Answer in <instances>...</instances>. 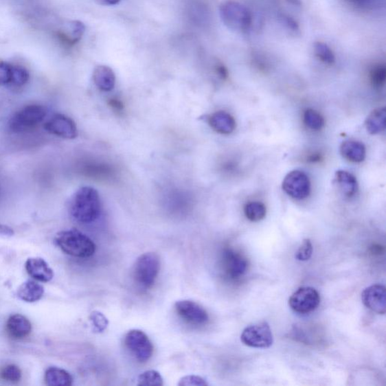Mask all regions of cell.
<instances>
[{"mask_svg":"<svg viewBox=\"0 0 386 386\" xmlns=\"http://www.w3.org/2000/svg\"><path fill=\"white\" fill-rule=\"evenodd\" d=\"M370 82L376 88L384 86L386 80V68L383 65L376 66L370 74Z\"/></svg>","mask_w":386,"mask_h":386,"instance_id":"obj_31","label":"cell"},{"mask_svg":"<svg viewBox=\"0 0 386 386\" xmlns=\"http://www.w3.org/2000/svg\"><path fill=\"white\" fill-rule=\"evenodd\" d=\"M89 319L92 326L94 327V330L98 332V333H103L108 326H109V321H108L102 313L98 311L92 312Z\"/></svg>","mask_w":386,"mask_h":386,"instance_id":"obj_30","label":"cell"},{"mask_svg":"<svg viewBox=\"0 0 386 386\" xmlns=\"http://www.w3.org/2000/svg\"><path fill=\"white\" fill-rule=\"evenodd\" d=\"M160 270V260L156 253L148 252L135 262L133 275L139 288L148 290L153 286Z\"/></svg>","mask_w":386,"mask_h":386,"instance_id":"obj_5","label":"cell"},{"mask_svg":"<svg viewBox=\"0 0 386 386\" xmlns=\"http://www.w3.org/2000/svg\"><path fill=\"white\" fill-rule=\"evenodd\" d=\"M334 183L337 189L347 198H352L356 194L359 184L356 179L351 173L339 170L335 174Z\"/></svg>","mask_w":386,"mask_h":386,"instance_id":"obj_17","label":"cell"},{"mask_svg":"<svg viewBox=\"0 0 386 386\" xmlns=\"http://www.w3.org/2000/svg\"><path fill=\"white\" fill-rule=\"evenodd\" d=\"M6 330L15 339H25L32 333V324L25 316L15 314L11 315L6 323Z\"/></svg>","mask_w":386,"mask_h":386,"instance_id":"obj_15","label":"cell"},{"mask_svg":"<svg viewBox=\"0 0 386 386\" xmlns=\"http://www.w3.org/2000/svg\"><path fill=\"white\" fill-rule=\"evenodd\" d=\"M95 3L102 5H115L121 2V0H94Z\"/></svg>","mask_w":386,"mask_h":386,"instance_id":"obj_38","label":"cell"},{"mask_svg":"<svg viewBox=\"0 0 386 386\" xmlns=\"http://www.w3.org/2000/svg\"><path fill=\"white\" fill-rule=\"evenodd\" d=\"M137 385L141 386H162L164 385V381L157 370H148V372L139 375Z\"/></svg>","mask_w":386,"mask_h":386,"instance_id":"obj_25","label":"cell"},{"mask_svg":"<svg viewBox=\"0 0 386 386\" xmlns=\"http://www.w3.org/2000/svg\"><path fill=\"white\" fill-rule=\"evenodd\" d=\"M363 304L369 310L377 314L384 315L386 312V289L382 284H374L363 291Z\"/></svg>","mask_w":386,"mask_h":386,"instance_id":"obj_13","label":"cell"},{"mask_svg":"<svg viewBox=\"0 0 386 386\" xmlns=\"http://www.w3.org/2000/svg\"><path fill=\"white\" fill-rule=\"evenodd\" d=\"M221 264L223 273L231 280L240 279L249 268V262L242 254L231 249L223 251Z\"/></svg>","mask_w":386,"mask_h":386,"instance_id":"obj_10","label":"cell"},{"mask_svg":"<svg viewBox=\"0 0 386 386\" xmlns=\"http://www.w3.org/2000/svg\"><path fill=\"white\" fill-rule=\"evenodd\" d=\"M125 344L139 362H146L152 357V343L142 330L135 329L128 331L125 337Z\"/></svg>","mask_w":386,"mask_h":386,"instance_id":"obj_7","label":"cell"},{"mask_svg":"<svg viewBox=\"0 0 386 386\" xmlns=\"http://www.w3.org/2000/svg\"><path fill=\"white\" fill-rule=\"evenodd\" d=\"M14 235V231L9 226L0 225V236L12 237Z\"/></svg>","mask_w":386,"mask_h":386,"instance_id":"obj_35","label":"cell"},{"mask_svg":"<svg viewBox=\"0 0 386 386\" xmlns=\"http://www.w3.org/2000/svg\"><path fill=\"white\" fill-rule=\"evenodd\" d=\"M244 213L247 219L250 221L259 222L265 218L266 207L262 203L251 202L245 205Z\"/></svg>","mask_w":386,"mask_h":386,"instance_id":"obj_24","label":"cell"},{"mask_svg":"<svg viewBox=\"0 0 386 386\" xmlns=\"http://www.w3.org/2000/svg\"><path fill=\"white\" fill-rule=\"evenodd\" d=\"M350 1L354 5L359 6H365L368 5L372 0H350Z\"/></svg>","mask_w":386,"mask_h":386,"instance_id":"obj_39","label":"cell"},{"mask_svg":"<svg viewBox=\"0 0 386 386\" xmlns=\"http://www.w3.org/2000/svg\"><path fill=\"white\" fill-rule=\"evenodd\" d=\"M108 104H109L110 106H111L114 111L117 112L122 111L123 108H124V105H123L122 102L118 99H111Z\"/></svg>","mask_w":386,"mask_h":386,"instance_id":"obj_36","label":"cell"},{"mask_svg":"<svg viewBox=\"0 0 386 386\" xmlns=\"http://www.w3.org/2000/svg\"><path fill=\"white\" fill-rule=\"evenodd\" d=\"M241 341L252 348L267 349L273 343V335L269 323L262 321L247 327L242 332Z\"/></svg>","mask_w":386,"mask_h":386,"instance_id":"obj_6","label":"cell"},{"mask_svg":"<svg viewBox=\"0 0 386 386\" xmlns=\"http://www.w3.org/2000/svg\"><path fill=\"white\" fill-rule=\"evenodd\" d=\"M207 383L203 377L196 375L185 376L180 380V386H206Z\"/></svg>","mask_w":386,"mask_h":386,"instance_id":"obj_34","label":"cell"},{"mask_svg":"<svg viewBox=\"0 0 386 386\" xmlns=\"http://www.w3.org/2000/svg\"><path fill=\"white\" fill-rule=\"evenodd\" d=\"M314 51L315 56H317L323 63L333 65L335 63L334 54L327 44L321 42L315 43L314 45Z\"/></svg>","mask_w":386,"mask_h":386,"instance_id":"obj_28","label":"cell"},{"mask_svg":"<svg viewBox=\"0 0 386 386\" xmlns=\"http://www.w3.org/2000/svg\"><path fill=\"white\" fill-rule=\"evenodd\" d=\"M282 189L290 197L303 200L310 194L311 183L304 172L295 170L284 177Z\"/></svg>","mask_w":386,"mask_h":386,"instance_id":"obj_8","label":"cell"},{"mask_svg":"<svg viewBox=\"0 0 386 386\" xmlns=\"http://www.w3.org/2000/svg\"><path fill=\"white\" fill-rule=\"evenodd\" d=\"M220 15L223 24L236 32H248L252 24L251 14L241 3L228 0L220 6Z\"/></svg>","mask_w":386,"mask_h":386,"instance_id":"obj_4","label":"cell"},{"mask_svg":"<svg viewBox=\"0 0 386 386\" xmlns=\"http://www.w3.org/2000/svg\"><path fill=\"white\" fill-rule=\"evenodd\" d=\"M320 159H321V156L317 155V154H315V155H312L310 157V161H311L313 162L319 161Z\"/></svg>","mask_w":386,"mask_h":386,"instance_id":"obj_40","label":"cell"},{"mask_svg":"<svg viewBox=\"0 0 386 386\" xmlns=\"http://www.w3.org/2000/svg\"><path fill=\"white\" fill-rule=\"evenodd\" d=\"M12 65L0 60V87H11Z\"/></svg>","mask_w":386,"mask_h":386,"instance_id":"obj_32","label":"cell"},{"mask_svg":"<svg viewBox=\"0 0 386 386\" xmlns=\"http://www.w3.org/2000/svg\"><path fill=\"white\" fill-rule=\"evenodd\" d=\"M73 381L71 374L59 367H49L45 374V383L50 386H69Z\"/></svg>","mask_w":386,"mask_h":386,"instance_id":"obj_21","label":"cell"},{"mask_svg":"<svg viewBox=\"0 0 386 386\" xmlns=\"http://www.w3.org/2000/svg\"><path fill=\"white\" fill-rule=\"evenodd\" d=\"M321 303L319 293L313 288L304 287L293 293L289 299V306L297 313L306 314L316 310Z\"/></svg>","mask_w":386,"mask_h":386,"instance_id":"obj_9","label":"cell"},{"mask_svg":"<svg viewBox=\"0 0 386 386\" xmlns=\"http://www.w3.org/2000/svg\"><path fill=\"white\" fill-rule=\"evenodd\" d=\"M29 80L30 73L25 67L21 65H12V87L21 88L25 87Z\"/></svg>","mask_w":386,"mask_h":386,"instance_id":"obj_26","label":"cell"},{"mask_svg":"<svg viewBox=\"0 0 386 386\" xmlns=\"http://www.w3.org/2000/svg\"><path fill=\"white\" fill-rule=\"evenodd\" d=\"M175 310L183 321L192 326H204L209 320L205 308L191 300L177 301Z\"/></svg>","mask_w":386,"mask_h":386,"instance_id":"obj_12","label":"cell"},{"mask_svg":"<svg viewBox=\"0 0 386 386\" xmlns=\"http://www.w3.org/2000/svg\"><path fill=\"white\" fill-rule=\"evenodd\" d=\"M47 115V109L41 104H30L15 113L9 122L13 133H25L40 126Z\"/></svg>","mask_w":386,"mask_h":386,"instance_id":"obj_3","label":"cell"},{"mask_svg":"<svg viewBox=\"0 0 386 386\" xmlns=\"http://www.w3.org/2000/svg\"><path fill=\"white\" fill-rule=\"evenodd\" d=\"M304 121L306 126L313 130H319L324 126L322 115L313 109H308L304 112Z\"/></svg>","mask_w":386,"mask_h":386,"instance_id":"obj_27","label":"cell"},{"mask_svg":"<svg viewBox=\"0 0 386 386\" xmlns=\"http://www.w3.org/2000/svg\"><path fill=\"white\" fill-rule=\"evenodd\" d=\"M45 289L43 285L35 281L28 280L23 283L17 293L18 297L27 303H35L44 295Z\"/></svg>","mask_w":386,"mask_h":386,"instance_id":"obj_19","label":"cell"},{"mask_svg":"<svg viewBox=\"0 0 386 386\" xmlns=\"http://www.w3.org/2000/svg\"><path fill=\"white\" fill-rule=\"evenodd\" d=\"M207 122L216 133L221 135L233 133L236 128L235 119L225 111H218L210 115L207 117Z\"/></svg>","mask_w":386,"mask_h":386,"instance_id":"obj_16","label":"cell"},{"mask_svg":"<svg viewBox=\"0 0 386 386\" xmlns=\"http://www.w3.org/2000/svg\"><path fill=\"white\" fill-rule=\"evenodd\" d=\"M25 269L28 275L38 282H49L54 277L53 270L43 258H29Z\"/></svg>","mask_w":386,"mask_h":386,"instance_id":"obj_14","label":"cell"},{"mask_svg":"<svg viewBox=\"0 0 386 386\" xmlns=\"http://www.w3.org/2000/svg\"><path fill=\"white\" fill-rule=\"evenodd\" d=\"M44 128L49 134L67 139V140H73L78 136V129H77L75 122L64 114L53 115L45 123Z\"/></svg>","mask_w":386,"mask_h":386,"instance_id":"obj_11","label":"cell"},{"mask_svg":"<svg viewBox=\"0 0 386 386\" xmlns=\"http://www.w3.org/2000/svg\"><path fill=\"white\" fill-rule=\"evenodd\" d=\"M2 196H3V188H2L1 183H0V200H1Z\"/></svg>","mask_w":386,"mask_h":386,"instance_id":"obj_41","label":"cell"},{"mask_svg":"<svg viewBox=\"0 0 386 386\" xmlns=\"http://www.w3.org/2000/svg\"><path fill=\"white\" fill-rule=\"evenodd\" d=\"M342 156L352 162H361L366 158V148L364 144L356 141H347L341 146Z\"/></svg>","mask_w":386,"mask_h":386,"instance_id":"obj_20","label":"cell"},{"mask_svg":"<svg viewBox=\"0 0 386 386\" xmlns=\"http://www.w3.org/2000/svg\"><path fill=\"white\" fill-rule=\"evenodd\" d=\"M67 30V32H60L59 37L67 45H73L80 41L86 32V26L80 21H72L68 23Z\"/></svg>","mask_w":386,"mask_h":386,"instance_id":"obj_22","label":"cell"},{"mask_svg":"<svg viewBox=\"0 0 386 386\" xmlns=\"http://www.w3.org/2000/svg\"><path fill=\"white\" fill-rule=\"evenodd\" d=\"M95 86L103 91H111L115 86V75L113 69L106 65H99L93 72Z\"/></svg>","mask_w":386,"mask_h":386,"instance_id":"obj_18","label":"cell"},{"mask_svg":"<svg viewBox=\"0 0 386 386\" xmlns=\"http://www.w3.org/2000/svg\"><path fill=\"white\" fill-rule=\"evenodd\" d=\"M216 71H217V73L221 79L226 80L227 78L228 71L225 66L218 65L217 67H216Z\"/></svg>","mask_w":386,"mask_h":386,"instance_id":"obj_37","label":"cell"},{"mask_svg":"<svg viewBox=\"0 0 386 386\" xmlns=\"http://www.w3.org/2000/svg\"><path fill=\"white\" fill-rule=\"evenodd\" d=\"M21 369L15 365H7L0 372V377L3 380L13 383H19L21 379Z\"/></svg>","mask_w":386,"mask_h":386,"instance_id":"obj_29","label":"cell"},{"mask_svg":"<svg viewBox=\"0 0 386 386\" xmlns=\"http://www.w3.org/2000/svg\"><path fill=\"white\" fill-rule=\"evenodd\" d=\"M69 209L77 222L86 225L95 222L102 213V201L98 192L91 187L80 188L72 196Z\"/></svg>","mask_w":386,"mask_h":386,"instance_id":"obj_1","label":"cell"},{"mask_svg":"<svg viewBox=\"0 0 386 386\" xmlns=\"http://www.w3.org/2000/svg\"><path fill=\"white\" fill-rule=\"evenodd\" d=\"M385 108H378L370 113L365 121V126L370 134L376 135L385 128Z\"/></svg>","mask_w":386,"mask_h":386,"instance_id":"obj_23","label":"cell"},{"mask_svg":"<svg viewBox=\"0 0 386 386\" xmlns=\"http://www.w3.org/2000/svg\"><path fill=\"white\" fill-rule=\"evenodd\" d=\"M313 252V248L311 241L310 239H304L296 253L295 258L299 261H307L311 258Z\"/></svg>","mask_w":386,"mask_h":386,"instance_id":"obj_33","label":"cell"},{"mask_svg":"<svg viewBox=\"0 0 386 386\" xmlns=\"http://www.w3.org/2000/svg\"><path fill=\"white\" fill-rule=\"evenodd\" d=\"M56 244L65 253L75 258H87L93 256L96 245L86 234L76 229L60 231Z\"/></svg>","mask_w":386,"mask_h":386,"instance_id":"obj_2","label":"cell"}]
</instances>
